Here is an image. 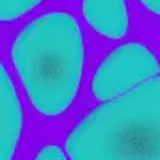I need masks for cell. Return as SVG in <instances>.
I'll return each instance as SVG.
<instances>
[{
  "label": "cell",
  "mask_w": 160,
  "mask_h": 160,
  "mask_svg": "<svg viewBox=\"0 0 160 160\" xmlns=\"http://www.w3.org/2000/svg\"><path fill=\"white\" fill-rule=\"evenodd\" d=\"M66 148L71 160H160V77L92 109Z\"/></svg>",
  "instance_id": "2"
},
{
  "label": "cell",
  "mask_w": 160,
  "mask_h": 160,
  "mask_svg": "<svg viewBox=\"0 0 160 160\" xmlns=\"http://www.w3.org/2000/svg\"><path fill=\"white\" fill-rule=\"evenodd\" d=\"M84 14L92 29L110 39H119L128 30L125 0H84Z\"/></svg>",
  "instance_id": "5"
},
{
  "label": "cell",
  "mask_w": 160,
  "mask_h": 160,
  "mask_svg": "<svg viewBox=\"0 0 160 160\" xmlns=\"http://www.w3.org/2000/svg\"><path fill=\"white\" fill-rule=\"evenodd\" d=\"M12 62L32 105L43 116H61L73 103L84 68L78 22L50 11L25 25L11 48Z\"/></svg>",
  "instance_id": "1"
},
{
  "label": "cell",
  "mask_w": 160,
  "mask_h": 160,
  "mask_svg": "<svg viewBox=\"0 0 160 160\" xmlns=\"http://www.w3.org/2000/svg\"><path fill=\"white\" fill-rule=\"evenodd\" d=\"M41 0H0V22H11L29 12Z\"/></svg>",
  "instance_id": "6"
},
{
  "label": "cell",
  "mask_w": 160,
  "mask_h": 160,
  "mask_svg": "<svg viewBox=\"0 0 160 160\" xmlns=\"http://www.w3.org/2000/svg\"><path fill=\"white\" fill-rule=\"evenodd\" d=\"M149 11H153L155 14H160V0H141Z\"/></svg>",
  "instance_id": "8"
},
{
  "label": "cell",
  "mask_w": 160,
  "mask_h": 160,
  "mask_svg": "<svg viewBox=\"0 0 160 160\" xmlns=\"http://www.w3.org/2000/svg\"><path fill=\"white\" fill-rule=\"evenodd\" d=\"M158 73V61L148 46L125 43L110 52L92 75L91 89L98 100H112Z\"/></svg>",
  "instance_id": "3"
},
{
  "label": "cell",
  "mask_w": 160,
  "mask_h": 160,
  "mask_svg": "<svg viewBox=\"0 0 160 160\" xmlns=\"http://www.w3.org/2000/svg\"><path fill=\"white\" fill-rule=\"evenodd\" d=\"M22 133V105L11 77L0 62V160H12Z\"/></svg>",
  "instance_id": "4"
},
{
  "label": "cell",
  "mask_w": 160,
  "mask_h": 160,
  "mask_svg": "<svg viewBox=\"0 0 160 160\" xmlns=\"http://www.w3.org/2000/svg\"><path fill=\"white\" fill-rule=\"evenodd\" d=\"M34 160H68V158L57 144H48V146H45L38 151Z\"/></svg>",
  "instance_id": "7"
}]
</instances>
